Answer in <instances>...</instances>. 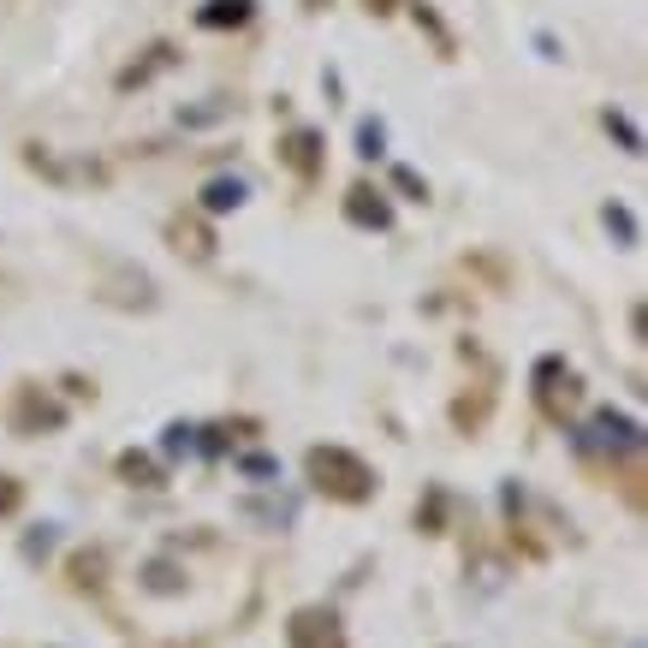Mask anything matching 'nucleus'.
Returning a JSON list of instances; mask_svg holds the SVG:
<instances>
[{"label": "nucleus", "mask_w": 648, "mask_h": 648, "mask_svg": "<svg viewBox=\"0 0 648 648\" xmlns=\"http://www.w3.org/2000/svg\"><path fill=\"white\" fill-rule=\"evenodd\" d=\"M291 648H346V637L334 631V619H327V631H315V613H298L291 619Z\"/></svg>", "instance_id": "nucleus-1"}]
</instances>
